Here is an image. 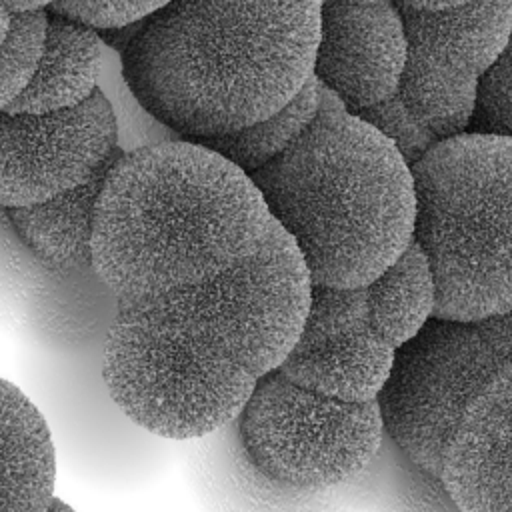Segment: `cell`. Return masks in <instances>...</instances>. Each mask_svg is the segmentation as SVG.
<instances>
[{
	"label": "cell",
	"instance_id": "12",
	"mask_svg": "<svg viewBox=\"0 0 512 512\" xmlns=\"http://www.w3.org/2000/svg\"><path fill=\"white\" fill-rule=\"evenodd\" d=\"M406 32L394 2H322L314 78L350 114H362L398 88Z\"/></svg>",
	"mask_w": 512,
	"mask_h": 512
},
{
	"label": "cell",
	"instance_id": "20",
	"mask_svg": "<svg viewBox=\"0 0 512 512\" xmlns=\"http://www.w3.org/2000/svg\"><path fill=\"white\" fill-rule=\"evenodd\" d=\"M98 90L106 96L112 108L118 130V148L122 154L152 144L182 140L140 104L124 78L122 56L108 50L106 46Z\"/></svg>",
	"mask_w": 512,
	"mask_h": 512
},
{
	"label": "cell",
	"instance_id": "11",
	"mask_svg": "<svg viewBox=\"0 0 512 512\" xmlns=\"http://www.w3.org/2000/svg\"><path fill=\"white\" fill-rule=\"evenodd\" d=\"M396 352L370 324L366 288L312 284L304 328L280 372L328 398L372 402L392 378Z\"/></svg>",
	"mask_w": 512,
	"mask_h": 512
},
{
	"label": "cell",
	"instance_id": "1",
	"mask_svg": "<svg viewBox=\"0 0 512 512\" xmlns=\"http://www.w3.org/2000/svg\"><path fill=\"white\" fill-rule=\"evenodd\" d=\"M322 2H164L122 54L140 104L178 138L242 132L314 76Z\"/></svg>",
	"mask_w": 512,
	"mask_h": 512
},
{
	"label": "cell",
	"instance_id": "10",
	"mask_svg": "<svg viewBox=\"0 0 512 512\" xmlns=\"http://www.w3.org/2000/svg\"><path fill=\"white\" fill-rule=\"evenodd\" d=\"M122 156L106 96L50 114L0 112V208L44 204L108 172Z\"/></svg>",
	"mask_w": 512,
	"mask_h": 512
},
{
	"label": "cell",
	"instance_id": "14",
	"mask_svg": "<svg viewBox=\"0 0 512 512\" xmlns=\"http://www.w3.org/2000/svg\"><path fill=\"white\" fill-rule=\"evenodd\" d=\"M188 480L202 512H312L320 492L290 488L264 474L246 454L238 424L196 440Z\"/></svg>",
	"mask_w": 512,
	"mask_h": 512
},
{
	"label": "cell",
	"instance_id": "23",
	"mask_svg": "<svg viewBox=\"0 0 512 512\" xmlns=\"http://www.w3.org/2000/svg\"><path fill=\"white\" fill-rule=\"evenodd\" d=\"M164 2H126V0H100V2H48L46 10L86 26L94 32L126 28L144 22L158 12Z\"/></svg>",
	"mask_w": 512,
	"mask_h": 512
},
{
	"label": "cell",
	"instance_id": "6",
	"mask_svg": "<svg viewBox=\"0 0 512 512\" xmlns=\"http://www.w3.org/2000/svg\"><path fill=\"white\" fill-rule=\"evenodd\" d=\"M406 32L398 92L358 114L414 166L468 132L482 74L504 48L512 2H394Z\"/></svg>",
	"mask_w": 512,
	"mask_h": 512
},
{
	"label": "cell",
	"instance_id": "18",
	"mask_svg": "<svg viewBox=\"0 0 512 512\" xmlns=\"http://www.w3.org/2000/svg\"><path fill=\"white\" fill-rule=\"evenodd\" d=\"M364 288L374 332L396 350L408 346L434 318L436 280L426 252L414 238Z\"/></svg>",
	"mask_w": 512,
	"mask_h": 512
},
{
	"label": "cell",
	"instance_id": "24",
	"mask_svg": "<svg viewBox=\"0 0 512 512\" xmlns=\"http://www.w3.org/2000/svg\"><path fill=\"white\" fill-rule=\"evenodd\" d=\"M142 24V22H140ZM140 24H132V26H126V28H114V30H104V32H96L102 40V44L116 52L118 56H122L126 52V48L130 46V42L134 40Z\"/></svg>",
	"mask_w": 512,
	"mask_h": 512
},
{
	"label": "cell",
	"instance_id": "8",
	"mask_svg": "<svg viewBox=\"0 0 512 512\" xmlns=\"http://www.w3.org/2000/svg\"><path fill=\"white\" fill-rule=\"evenodd\" d=\"M512 366V312L454 322L432 318L396 352L378 398L384 430L428 476L440 478L446 446L472 398Z\"/></svg>",
	"mask_w": 512,
	"mask_h": 512
},
{
	"label": "cell",
	"instance_id": "13",
	"mask_svg": "<svg viewBox=\"0 0 512 512\" xmlns=\"http://www.w3.org/2000/svg\"><path fill=\"white\" fill-rule=\"evenodd\" d=\"M440 480L460 512H512V366L462 412Z\"/></svg>",
	"mask_w": 512,
	"mask_h": 512
},
{
	"label": "cell",
	"instance_id": "15",
	"mask_svg": "<svg viewBox=\"0 0 512 512\" xmlns=\"http://www.w3.org/2000/svg\"><path fill=\"white\" fill-rule=\"evenodd\" d=\"M56 462L48 420L0 378V512H52Z\"/></svg>",
	"mask_w": 512,
	"mask_h": 512
},
{
	"label": "cell",
	"instance_id": "26",
	"mask_svg": "<svg viewBox=\"0 0 512 512\" xmlns=\"http://www.w3.org/2000/svg\"><path fill=\"white\" fill-rule=\"evenodd\" d=\"M10 22H12V16L8 14V10L4 8V4L0 2V52H2V48H4L8 30H10Z\"/></svg>",
	"mask_w": 512,
	"mask_h": 512
},
{
	"label": "cell",
	"instance_id": "2",
	"mask_svg": "<svg viewBox=\"0 0 512 512\" xmlns=\"http://www.w3.org/2000/svg\"><path fill=\"white\" fill-rule=\"evenodd\" d=\"M272 226L254 180L218 152L170 140L122 154L102 186L92 268L118 300L214 280L258 252Z\"/></svg>",
	"mask_w": 512,
	"mask_h": 512
},
{
	"label": "cell",
	"instance_id": "22",
	"mask_svg": "<svg viewBox=\"0 0 512 512\" xmlns=\"http://www.w3.org/2000/svg\"><path fill=\"white\" fill-rule=\"evenodd\" d=\"M468 132L512 138V28L504 48L478 82Z\"/></svg>",
	"mask_w": 512,
	"mask_h": 512
},
{
	"label": "cell",
	"instance_id": "25",
	"mask_svg": "<svg viewBox=\"0 0 512 512\" xmlns=\"http://www.w3.org/2000/svg\"><path fill=\"white\" fill-rule=\"evenodd\" d=\"M4 8L8 10L10 16L14 14H26V12H34V10H40L44 8L48 2H2Z\"/></svg>",
	"mask_w": 512,
	"mask_h": 512
},
{
	"label": "cell",
	"instance_id": "7",
	"mask_svg": "<svg viewBox=\"0 0 512 512\" xmlns=\"http://www.w3.org/2000/svg\"><path fill=\"white\" fill-rule=\"evenodd\" d=\"M312 280L294 240L272 220L256 254L214 280L146 300L206 348L264 378L292 352L310 308Z\"/></svg>",
	"mask_w": 512,
	"mask_h": 512
},
{
	"label": "cell",
	"instance_id": "5",
	"mask_svg": "<svg viewBox=\"0 0 512 512\" xmlns=\"http://www.w3.org/2000/svg\"><path fill=\"white\" fill-rule=\"evenodd\" d=\"M102 376L118 410L164 440H200L230 426L258 384L146 300H118Z\"/></svg>",
	"mask_w": 512,
	"mask_h": 512
},
{
	"label": "cell",
	"instance_id": "4",
	"mask_svg": "<svg viewBox=\"0 0 512 512\" xmlns=\"http://www.w3.org/2000/svg\"><path fill=\"white\" fill-rule=\"evenodd\" d=\"M414 240L436 280L434 318L512 312V138L460 134L414 166Z\"/></svg>",
	"mask_w": 512,
	"mask_h": 512
},
{
	"label": "cell",
	"instance_id": "9",
	"mask_svg": "<svg viewBox=\"0 0 512 512\" xmlns=\"http://www.w3.org/2000/svg\"><path fill=\"white\" fill-rule=\"evenodd\" d=\"M250 460L270 478L324 492L356 478L380 448L378 400L344 402L290 382L280 370L258 380L236 420Z\"/></svg>",
	"mask_w": 512,
	"mask_h": 512
},
{
	"label": "cell",
	"instance_id": "17",
	"mask_svg": "<svg viewBox=\"0 0 512 512\" xmlns=\"http://www.w3.org/2000/svg\"><path fill=\"white\" fill-rule=\"evenodd\" d=\"M108 172L44 204L8 212L20 240L50 270L74 272L92 266L94 216Z\"/></svg>",
	"mask_w": 512,
	"mask_h": 512
},
{
	"label": "cell",
	"instance_id": "16",
	"mask_svg": "<svg viewBox=\"0 0 512 512\" xmlns=\"http://www.w3.org/2000/svg\"><path fill=\"white\" fill-rule=\"evenodd\" d=\"M46 38L26 90L8 106L10 114H50L88 102L100 84L104 44L100 36L46 10Z\"/></svg>",
	"mask_w": 512,
	"mask_h": 512
},
{
	"label": "cell",
	"instance_id": "3",
	"mask_svg": "<svg viewBox=\"0 0 512 512\" xmlns=\"http://www.w3.org/2000/svg\"><path fill=\"white\" fill-rule=\"evenodd\" d=\"M250 178L314 286L364 288L414 238L412 166L324 86L314 122Z\"/></svg>",
	"mask_w": 512,
	"mask_h": 512
},
{
	"label": "cell",
	"instance_id": "21",
	"mask_svg": "<svg viewBox=\"0 0 512 512\" xmlns=\"http://www.w3.org/2000/svg\"><path fill=\"white\" fill-rule=\"evenodd\" d=\"M46 6L12 16L0 52V112L8 110V106L26 90L36 72L46 38Z\"/></svg>",
	"mask_w": 512,
	"mask_h": 512
},
{
	"label": "cell",
	"instance_id": "19",
	"mask_svg": "<svg viewBox=\"0 0 512 512\" xmlns=\"http://www.w3.org/2000/svg\"><path fill=\"white\" fill-rule=\"evenodd\" d=\"M320 98L322 84L312 76L298 92V96L274 116L242 132L212 140H200L196 144L218 152L242 172L252 176L254 172L276 160L302 136V132L318 116Z\"/></svg>",
	"mask_w": 512,
	"mask_h": 512
},
{
	"label": "cell",
	"instance_id": "27",
	"mask_svg": "<svg viewBox=\"0 0 512 512\" xmlns=\"http://www.w3.org/2000/svg\"><path fill=\"white\" fill-rule=\"evenodd\" d=\"M52 512H74V510H72L68 504H64L62 500H56V502H54Z\"/></svg>",
	"mask_w": 512,
	"mask_h": 512
}]
</instances>
